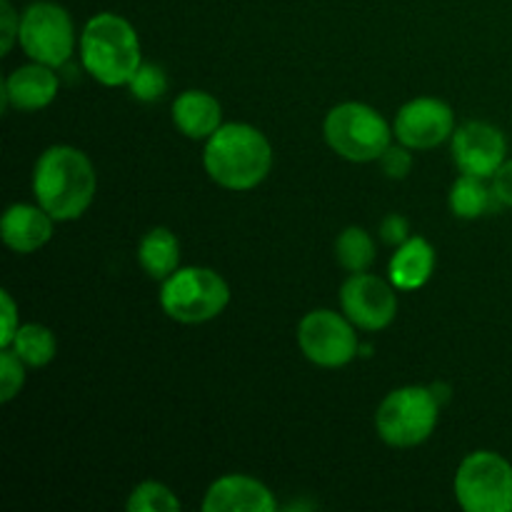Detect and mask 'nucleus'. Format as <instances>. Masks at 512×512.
Masks as SVG:
<instances>
[{
	"label": "nucleus",
	"instance_id": "f257e3e1",
	"mask_svg": "<svg viewBox=\"0 0 512 512\" xmlns=\"http://www.w3.org/2000/svg\"><path fill=\"white\" fill-rule=\"evenodd\" d=\"M98 188L95 168L83 150L53 145L38 158L33 170V195L55 220H78L90 208Z\"/></svg>",
	"mask_w": 512,
	"mask_h": 512
},
{
	"label": "nucleus",
	"instance_id": "f03ea898",
	"mask_svg": "<svg viewBox=\"0 0 512 512\" xmlns=\"http://www.w3.org/2000/svg\"><path fill=\"white\" fill-rule=\"evenodd\" d=\"M203 165L220 188L245 193L268 178L273 148L253 125L223 123L205 143Z\"/></svg>",
	"mask_w": 512,
	"mask_h": 512
},
{
	"label": "nucleus",
	"instance_id": "7ed1b4c3",
	"mask_svg": "<svg viewBox=\"0 0 512 512\" xmlns=\"http://www.w3.org/2000/svg\"><path fill=\"white\" fill-rule=\"evenodd\" d=\"M80 60L100 85H108V88L128 85L143 65L138 33L120 15H95L85 23L83 35H80Z\"/></svg>",
	"mask_w": 512,
	"mask_h": 512
},
{
	"label": "nucleus",
	"instance_id": "20e7f679",
	"mask_svg": "<svg viewBox=\"0 0 512 512\" xmlns=\"http://www.w3.org/2000/svg\"><path fill=\"white\" fill-rule=\"evenodd\" d=\"M230 303V288L215 270L178 268L160 288V305L165 315L178 323L198 325L218 318Z\"/></svg>",
	"mask_w": 512,
	"mask_h": 512
},
{
	"label": "nucleus",
	"instance_id": "39448f33",
	"mask_svg": "<svg viewBox=\"0 0 512 512\" xmlns=\"http://www.w3.org/2000/svg\"><path fill=\"white\" fill-rule=\"evenodd\" d=\"M323 130L330 148L353 163L380 160L393 138V130L383 115L365 103L335 105L325 118Z\"/></svg>",
	"mask_w": 512,
	"mask_h": 512
},
{
	"label": "nucleus",
	"instance_id": "423d86ee",
	"mask_svg": "<svg viewBox=\"0 0 512 512\" xmlns=\"http://www.w3.org/2000/svg\"><path fill=\"white\" fill-rule=\"evenodd\" d=\"M440 400L430 388H398L380 403L375 413L378 435L393 448H415L433 435L438 425Z\"/></svg>",
	"mask_w": 512,
	"mask_h": 512
},
{
	"label": "nucleus",
	"instance_id": "0eeeda50",
	"mask_svg": "<svg viewBox=\"0 0 512 512\" xmlns=\"http://www.w3.org/2000/svg\"><path fill=\"white\" fill-rule=\"evenodd\" d=\"M455 498L465 512H512V465L493 450L470 453L455 473Z\"/></svg>",
	"mask_w": 512,
	"mask_h": 512
},
{
	"label": "nucleus",
	"instance_id": "6e6552de",
	"mask_svg": "<svg viewBox=\"0 0 512 512\" xmlns=\"http://www.w3.org/2000/svg\"><path fill=\"white\" fill-rule=\"evenodd\" d=\"M20 48L35 63L58 68L70 60L75 50V28L68 10L40 0L20 18Z\"/></svg>",
	"mask_w": 512,
	"mask_h": 512
},
{
	"label": "nucleus",
	"instance_id": "1a4fd4ad",
	"mask_svg": "<svg viewBox=\"0 0 512 512\" xmlns=\"http://www.w3.org/2000/svg\"><path fill=\"white\" fill-rule=\"evenodd\" d=\"M298 345L318 368H343L358 355L355 325L335 310H313L298 325Z\"/></svg>",
	"mask_w": 512,
	"mask_h": 512
},
{
	"label": "nucleus",
	"instance_id": "9d476101",
	"mask_svg": "<svg viewBox=\"0 0 512 512\" xmlns=\"http://www.w3.org/2000/svg\"><path fill=\"white\" fill-rule=\"evenodd\" d=\"M343 313L355 328L378 333L385 330L398 315V295L395 285L385 283L378 275L353 273L340 288Z\"/></svg>",
	"mask_w": 512,
	"mask_h": 512
},
{
	"label": "nucleus",
	"instance_id": "9b49d317",
	"mask_svg": "<svg viewBox=\"0 0 512 512\" xmlns=\"http://www.w3.org/2000/svg\"><path fill=\"white\" fill-rule=\"evenodd\" d=\"M393 133L405 148L433 150L455 133V113L438 98H415L395 115Z\"/></svg>",
	"mask_w": 512,
	"mask_h": 512
},
{
	"label": "nucleus",
	"instance_id": "f8f14e48",
	"mask_svg": "<svg viewBox=\"0 0 512 512\" xmlns=\"http://www.w3.org/2000/svg\"><path fill=\"white\" fill-rule=\"evenodd\" d=\"M508 143L500 128L473 120L465 123L453 133V160L465 175H478V178H493L500 165L505 163Z\"/></svg>",
	"mask_w": 512,
	"mask_h": 512
},
{
	"label": "nucleus",
	"instance_id": "ddd939ff",
	"mask_svg": "<svg viewBox=\"0 0 512 512\" xmlns=\"http://www.w3.org/2000/svg\"><path fill=\"white\" fill-rule=\"evenodd\" d=\"M278 508L268 485L248 475H225L215 480L203 500L205 512H273Z\"/></svg>",
	"mask_w": 512,
	"mask_h": 512
},
{
	"label": "nucleus",
	"instance_id": "4468645a",
	"mask_svg": "<svg viewBox=\"0 0 512 512\" xmlns=\"http://www.w3.org/2000/svg\"><path fill=\"white\" fill-rule=\"evenodd\" d=\"M58 85L60 80L53 68L33 60L8 75L3 85V105H13L15 110H25V113L43 110L58 95Z\"/></svg>",
	"mask_w": 512,
	"mask_h": 512
},
{
	"label": "nucleus",
	"instance_id": "2eb2a0df",
	"mask_svg": "<svg viewBox=\"0 0 512 512\" xmlns=\"http://www.w3.org/2000/svg\"><path fill=\"white\" fill-rule=\"evenodd\" d=\"M53 220V215L40 205H10L0 223L3 243L20 255L35 253L53 238Z\"/></svg>",
	"mask_w": 512,
	"mask_h": 512
},
{
	"label": "nucleus",
	"instance_id": "dca6fc26",
	"mask_svg": "<svg viewBox=\"0 0 512 512\" xmlns=\"http://www.w3.org/2000/svg\"><path fill=\"white\" fill-rule=\"evenodd\" d=\"M173 123L185 138L208 140L223 125V108L205 90H185L173 103Z\"/></svg>",
	"mask_w": 512,
	"mask_h": 512
},
{
	"label": "nucleus",
	"instance_id": "f3484780",
	"mask_svg": "<svg viewBox=\"0 0 512 512\" xmlns=\"http://www.w3.org/2000/svg\"><path fill=\"white\" fill-rule=\"evenodd\" d=\"M435 270V250L425 238H408L390 260V283L398 290H418Z\"/></svg>",
	"mask_w": 512,
	"mask_h": 512
},
{
	"label": "nucleus",
	"instance_id": "a211bd4d",
	"mask_svg": "<svg viewBox=\"0 0 512 512\" xmlns=\"http://www.w3.org/2000/svg\"><path fill=\"white\" fill-rule=\"evenodd\" d=\"M138 260L153 280H165L178 270L180 243L168 228H153L138 245Z\"/></svg>",
	"mask_w": 512,
	"mask_h": 512
},
{
	"label": "nucleus",
	"instance_id": "6ab92c4d",
	"mask_svg": "<svg viewBox=\"0 0 512 512\" xmlns=\"http://www.w3.org/2000/svg\"><path fill=\"white\" fill-rule=\"evenodd\" d=\"M10 350L30 368H45L48 363H53L55 353H58V340H55L53 330L45 325L25 323L15 333Z\"/></svg>",
	"mask_w": 512,
	"mask_h": 512
},
{
	"label": "nucleus",
	"instance_id": "aec40b11",
	"mask_svg": "<svg viewBox=\"0 0 512 512\" xmlns=\"http://www.w3.org/2000/svg\"><path fill=\"white\" fill-rule=\"evenodd\" d=\"M495 193L485 185V178L478 175H460L450 190V210L463 220H475L493 208Z\"/></svg>",
	"mask_w": 512,
	"mask_h": 512
},
{
	"label": "nucleus",
	"instance_id": "412c9836",
	"mask_svg": "<svg viewBox=\"0 0 512 512\" xmlns=\"http://www.w3.org/2000/svg\"><path fill=\"white\" fill-rule=\"evenodd\" d=\"M335 258L348 273H368L375 263V243L368 230L348 228L335 240Z\"/></svg>",
	"mask_w": 512,
	"mask_h": 512
},
{
	"label": "nucleus",
	"instance_id": "4be33fe9",
	"mask_svg": "<svg viewBox=\"0 0 512 512\" xmlns=\"http://www.w3.org/2000/svg\"><path fill=\"white\" fill-rule=\"evenodd\" d=\"M128 510L130 512H175L180 510V500L175 498V493L168 488V485L148 480V483H140L138 488L130 493Z\"/></svg>",
	"mask_w": 512,
	"mask_h": 512
},
{
	"label": "nucleus",
	"instance_id": "5701e85b",
	"mask_svg": "<svg viewBox=\"0 0 512 512\" xmlns=\"http://www.w3.org/2000/svg\"><path fill=\"white\" fill-rule=\"evenodd\" d=\"M128 85L135 100L153 103V100L163 98V93L168 90V78H165V70L160 65L143 63Z\"/></svg>",
	"mask_w": 512,
	"mask_h": 512
},
{
	"label": "nucleus",
	"instance_id": "b1692460",
	"mask_svg": "<svg viewBox=\"0 0 512 512\" xmlns=\"http://www.w3.org/2000/svg\"><path fill=\"white\" fill-rule=\"evenodd\" d=\"M25 383V363L10 348L0 353V400L10 403Z\"/></svg>",
	"mask_w": 512,
	"mask_h": 512
},
{
	"label": "nucleus",
	"instance_id": "393cba45",
	"mask_svg": "<svg viewBox=\"0 0 512 512\" xmlns=\"http://www.w3.org/2000/svg\"><path fill=\"white\" fill-rule=\"evenodd\" d=\"M380 168H383V173L393 180L408 178V173L413 170V155H410V148H405L403 143L390 145L383 153V158H380Z\"/></svg>",
	"mask_w": 512,
	"mask_h": 512
},
{
	"label": "nucleus",
	"instance_id": "a878e982",
	"mask_svg": "<svg viewBox=\"0 0 512 512\" xmlns=\"http://www.w3.org/2000/svg\"><path fill=\"white\" fill-rule=\"evenodd\" d=\"M20 38V15L15 13L10 0H0V40H3V55L10 53L15 40Z\"/></svg>",
	"mask_w": 512,
	"mask_h": 512
},
{
	"label": "nucleus",
	"instance_id": "bb28decb",
	"mask_svg": "<svg viewBox=\"0 0 512 512\" xmlns=\"http://www.w3.org/2000/svg\"><path fill=\"white\" fill-rule=\"evenodd\" d=\"M0 315H3V328H0V345L3 348H10L15 333H18V305L10 298L8 290H0Z\"/></svg>",
	"mask_w": 512,
	"mask_h": 512
},
{
	"label": "nucleus",
	"instance_id": "cd10ccee",
	"mask_svg": "<svg viewBox=\"0 0 512 512\" xmlns=\"http://www.w3.org/2000/svg\"><path fill=\"white\" fill-rule=\"evenodd\" d=\"M408 233H410V225L403 215L393 213V215H388L383 223H380V238H383L388 245H393V248L403 245L405 240L410 238Z\"/></svg>",
	"mask_w": 512,
	"mask_h": 512
},
{
	"label": "nucleus",
	"instance_id": "c85d7f7f",
	"mask_svg": "<svg viewBox=\"0 0 512 512\" xmlns=\"http://www.w3.org/2000/svg\"><path fill=\"white\" fill-rule=\"evenodd\" d=\"M493 193L498 203L512 208V158L505 160L498 168V173L493 175Z\"/></svg>",
	"mask_w": 512,
	"mask_h": 512
}]
</instances>
